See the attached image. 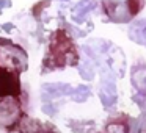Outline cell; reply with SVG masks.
I'll return each mask as SVG.
<instances>
[{"instance_id": "cell-1", "label": "cell", "mask_w": 146, "mask_h": 133, "mask_svg": "<svg viewBox=\"0 0 146 133\" xmlns=\"http://www.w3.org/2000/svg\"><path fill=\"white\" fill-rule=\"evenodd\" d=\"M79 55L72 39L64 30H57L52 35L49 53L44 58V72L54 69H64L66 66H77Z\"/></svg>"}, {"instance_id": "cell-2", "label": "cell", "mask_w": 146, "mask_h": 133, "mask_svg": "<svg viewBox=\"0 0 146 133\" xmlns=\"http://www.w3.org/2000/svg\"><path fill=\"white\" fill-rule=\"evenodd\" d=\"M143 0H102V8L110 22L127 24L140 13Z\"/></svg>"}, {"instance_id": "cell-3", "label": "cell", "mask_w": 146, "mask_h": 133, "mask_svg": "<svg viewBox=\"0 0 146 133\" xmlns=\"http://www.w3.org/2000/svg\"><path fill=\"white\" fill-rule=\"evenodd\" d=\"M27 67H29V60L25 50L11 42L10 39L0 38V69L21 74L27 70Z\"/></svg>"}, {"instance_id": "cell-4", "label": "cell", "mask_w": 146, "mask_h": 133, "mask_svg": "<svg viewBox=\"0 0 146 133\" xmlns=\"http://www.w3.org/2000/svg\"><path fill=\"white\" fill-rule=\"evenodd\" d=\"M25 116L17 97H5L0 100V127L13 132Z\"/></svg>"}, {"instance_id": "cell-5", "label": "cell", "mask_w": 146, "mask_h": 133, "mask_svg": "<svg viewBox=\"0 0 146 133\" xmlns=\"http://www.w3.org/2000/svg\"><path fill=\"white\" fill-rule=\"evenodd\" d=\"M21 82L19 74L13 70L0 69V100L5 97H19Z\"/></svg>"}, {"instance_id": "cell-6", "label": "cell", "mask_w": 146, "mask_h": 133, "mask_svg": "<svg viewBox=\"0 0 146 133\" xmlns=\"http://www.w3.org/2000/svg\"><path fill=\"white\" fill-rule=\"evenodd\" d=\"M16 130L19 133H58L57 127H54L52 124H44L41 120L32 119L29 116H24L21 119Z\"/></svg>"}, {"instance_id": "cell-7", "label": "cell", "mask_w": 146, "mask_h": 133, "mask_svg": "<svg viewBox=\"0 0 146 133\" xmlns=\"http://www.w3.org/2000/svg\"><path fill=\"white\" fill-rule=\"evenodd\" d=\"M99 97H101L105 110L115 107L118 95H116V88H115V80L111 77L110 78L104 77V80L101 83V88H99Z\"/></svg>"}, {"instance_id": "cell-8", "label": "cell", "mask_w": 146, "mask_h": 133, "mask_svg": "<svg viewBox=\"0 0 146 133\" xmlns=\"http://www.w3.org/2000/svg\"><path fill=\"white\" fill-rule=\"evenodd\" d=\"M42 100H52V99L61 97V95H71L74 91V88L66 83H47L42 85Z\"/></svg>"}, {"instance_id": "cell-9", "label": "cell", "mask_w": 146, "mask_h": 133, "mask_svg": "<svg viewBox=\"0 0 146 133\" xmlns=\"http://www.w3.org/2000/svg\"><path fill=\"white\" fill-rule=\"evenodd\" d=\"M98 3H96V0H80L77 5H74L72 10H71V17H72L74 22L77 24H82L83 20L86 19L91 11L96 10Z\"/></svg>"}, {"instance_id": "cell-10", "label": "cell", "mask_w": 146, "mask_h": 133, "mask_svg": "<svg viewBox=\"0 0 146 133\" xmlns=\"http://www.w3.org/2000/svg\"><path fill=\"white\" fill-rule=\"evenodd\" d=\"M129 38L133 42L146 47V19L135 20L132 25L129 27Z\"/></svg>"}, {"instance_id": "cell-11", "label": "cell", "mask_w": 146, "mask_h": 133, "mask_svg": "<svg viewBox=\"0 0 146 133\" xmlns=\"http://www.w3.org/2000/svg\"><path fill=\"white\" fill-rule=\"evenodd\" d=\"M132 86L140 94H146V66L138 64L132 69Z\"/></svg>"}, {"instance_id": "cell-12", "label": "cell", "mask_w": 146, "mask_h": 133, "mask_svg": "<svg viewBox=\"0 0 146 133\" xmlns=\"http://www.w3.org/2000/svg\"><path fill=\"white\" fill-rule=\"evenodd\" d=\"M102 133H130V128L126 119H115L105 125V130Z\"/></svg>"}, {"instance_id": "cell-13", "label": "cell", "mask_w": 146, "mask_h": 133, "mask_svg": "<svg viewBox=\"0 0 146 133\" xmlns=\"http://www.w3.org/2000/svg\"><path fill=\"white\" fill-rule=\"evenodd\" d=\"M90 94H91V89L88 88V86H77V88H74L72 94H71V99H72L74 102H85L86 99L90 97Z\"/></svg>"}, {"instance_id": "cell-14", "label": "cell", "mask_w": 146, "mask_h": 133, "mask_svg": "<svg viewBox=\"0 0 146 133\" xmlns=\"http://www.w3.org/2000/svg\"><path fill=\"white\" fill-rule=\"evenodd\" d=\"M79 70H80V75H82L83 78L91 80L93 77H94V63L86 61V63L82 64V67H79Z\"/></svg>"}, {"instance_id": "cell-15", "label": "cell", "mask_w": 146, "mask_h": 133, "mask_svg": "<svg viewBox=\"0 0 146 133\" xmlns=\"http://www.w3.org/2000/svg\"><path fill=\"white\" fill-rule=\"evenodd\" d=\"M11 7V0H0V13Z\"/></svg>"}, {"instance_id": "cell-16", "label": "cell", "mask_w": 146, "mask_h": 133, "mask_svg": "<svg viewBox=\"0 0 146 133\" xmlns=\"http://www.w3.org/2000/svg\"><path fill=\"white\" fill-rule=\"evenodd\" d=\"M138 133H146V128H143V130H140Z\"/></svg>"}]
</instances>
